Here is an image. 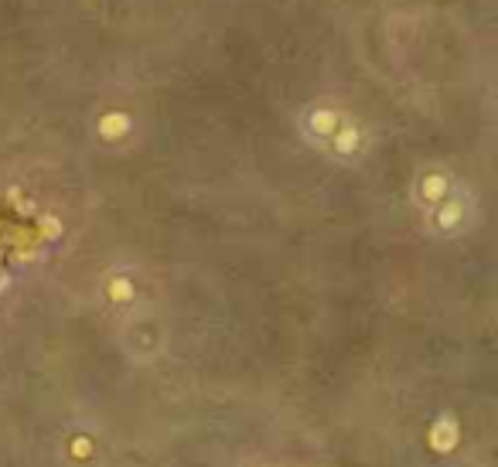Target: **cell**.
Returning <instances> with one entry per match:
<instances>
[{
	"label": "cell",
	"instance_id": "obj_1",
	"mask_svg": "<svg viewBox=\"0 0 498 467\" xmlns=\"http://www.w3.org/2000/svg\"><path fill=\"white\" fill-rule=\"evenodd\" d=\"M127 130V116H106L103 120V133L106 137H120Z\"/></svg>",
	"mask_w": 498,
	"mask_h": 467
},
{
	"label": "cell",
	"instance_id": "obj_2",
	"mask_svg": "<svg viewBox=\"0 0 498 467\" xmlns=\"http://www.w3.org/2000/svg\"><path fill=\"white\" fill-rule=\"evenodd\" d=\"M335 123H338V120H335L331 113H317V120H314V130H321V133H331V130H335Z\"/></svg>",
	"mask_w": 498,
	"mask_h": 467
}]
</instances>
